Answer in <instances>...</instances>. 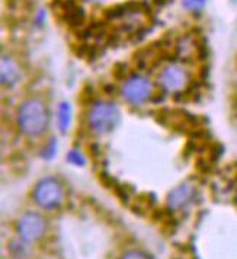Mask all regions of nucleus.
I'll use <instances>...</instances> for the list:
<instances>
[{
  "label": "nucleus",
  "instance_id": "1",
  "mask_svg": "<svg viewBox=\"0 0 237 259\" xmlns=\"http://www.w3.org/2000/svg\"><path fill=\"white\" fill-rule=\"evenodd\" d=\"M18 125L28 137H39L44 134L50 124V111L44 99L29 96L21 102L16 112Z\"/></svg>",
  "mask_w": 237,
  "mask_h": 259
},
{
  "label": "nucleus",
  "instance_id": "2",
  "mask_svg": "<svg viewBox=\"0 0 237 259\" xmlns=\"http://www.w3.org/2000/svg\"><path fill=\"white\" fill-rule=\"evenodd\" d=\"M119 118H121V114H119L118 106L114 102L96 101L89 109L87 124H89V128L95 134L107 136L117 128Z\"/></svg>",
  "mask_w": 237,
  "mask_h": 259
},
{
  "label": "nucleus",
  "instance_id": "3",
  "mask_svg": "<svg viewBox=\"0 0 237 259\" xmlns=\"http://www.w3.org/2000/svg\"><path fill=\"white\" fill-rule=\"evenodd\" d=\"M32 198L42 210H56L64 201V187L59 178H42L34 187Z\"/></svg>",
  "mask_w": 237,
  "mask_h": 259
},
{
  "label": "nucleus",
  "instance_id": "4",
  "mask_svg": "<svg viewBox=\"0 0 237 259\" xmlns=\"http://www.w3.org/2000/svg\"><path fill=\"white\" fill-rule=\"evenodd\" d=\"M121 95L130 105H143L153 95V83L150 82V79L146 76L132 74L122 83Z\"/></svg>",
  "mask_w": 237,
  "mask_h": 259
},
{
  "label": "nucleus",
  "instance_id": "5",
  "mask_svg": "<svg viewBox=\"0 0 237 259\" xmlns=\"http://www.w3.org/2000/svg\"><path fill=\"white\" fill-rule=\"evenodd\" d=\"M159 84L169 94H180L191 84V73L183 66L170 63L159 74Z\"/></svg>",
  "mask_w": 237,
  "mask_h": 259
},
{
  "label": "nucleus",
  "instance_id": "6",
  "mask_svg": "<svg viewBox=\"0 0 237 259\" xmlns=\"http://www.w3.org/2000/svg\"><path fill=\"white\" fill-rule=\"evenodd\" d=\"M45 230H47V222L39 212H25L18 222V235L24 242L28 243H34L39 240L45 235Z\"/></svg>",
  "mask_w": 237,
  "mask_h": 259
},
{
  "label": "nucleus",
  "instance_id": "7",
  "mask_svg": "<svg viewBox=\"0 0 237 259\" xmlns=\"http://www.w3.org/2000/svg\"><path fill=\"white\" fill-rule=\"evenodd\" d=\"M197 195V188L192 182H183L167 195V207L173 211L186 208Z\"/></svg>",
  "mask_w": 237,
  "mask_h": 259
},
{
  "label": "nucleus",
  "instance_id": "8",
  "mask_svg": "<svg viewBox=\"0 0 237 259\" xmlns=\"http://www.w3.org/2000/svg\"><path fill=\"white\" fill-rule=\"evenodd\" d=\"M0 80H2V86L8 89H12L22 80V70L19 64L9 56H2Z\"/></svg>",
  "mask_w": 237,
  "mask_h": 259
},
{
  "label": "nucleus",
  "instance_id": "9",
  "mask_svg": "<svg viewBox=\"0 0 237 259\" xmlns=\"http://www.w3.org/2000/svg\"><path fill=\"white\" fill-rule=\"evenodd\" d=\"M63 15L66 22L70 26H80L84 22V11L74 2V0H66L63 5Z\"/></svg>",
  "mask_w": 237,
  "mask_h": 259
},
{
  "label": "nucleus",
  "instance_id": "10",
  "mask_svg": "<svg viewBox=\"0 0 237 259\" xmlns=\"http://www.w3.org/2000/svg\"><path fill=\"white\" fill-rule=\"evenodd\" d=\"M71 122V106L69 102H61L59 106V125L63 133H66Z\"/></svg>",
  "mask_w": 237,
  "mask_h": 259
},
{
  "label": "nucleus",
  "instance_id": "11",
  "mask_svg": "<svg viewBox=\"0 0 237 259\" xmlns=\"http://www.w3.org/2000/svg\"><path fill=\"white\" fill-rule=\"evenodd\" d=\"M183 8L189 12H200L207 5V0H183L182 2Z\"/></svg>",
  "mask_w": 237,
  "mask_h": 259
},
{
  "label": "nucleus",
  "instance_id": "12",
  "mask_svg": "<svg viewBox=\"0 0 237 259\" xmlns=\"http://www.w3.org/2000/svg\"><path fill=\"white\" fill-rule=\"evenodd\" d=\"M67 160L76 166H83L86 163L84 156L80 152H77V150H71L70 153L67 154Z\"/></svg>",
  "mask_w": 237,
  "mask_h": 259
},
{
  "label": "nucleus",
  "instance_id": "13",
  "mask_svg": "<svg viewBox=\"0 0 237 259\" xmlns=\"http://www.w3.org/2000/svg\"><path fill=\"white\" fill-rule=\"evenodd\" d=\"M121 259H152L150 258V255H147L146 252H143V250H135V249H132V250H127Z\"/></svg>",
  "mask_w": 237,
  "mask_h": 259
}]
</instances>
